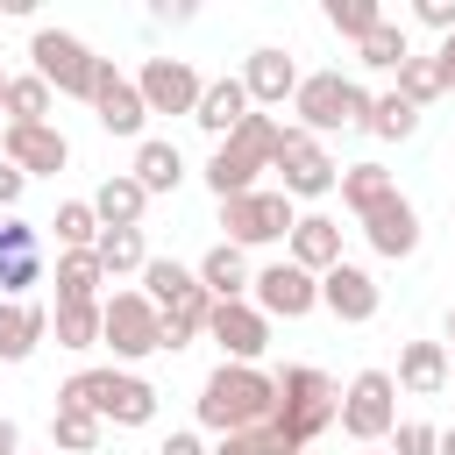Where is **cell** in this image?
<instances>
[{
  "label": "cell",
  "instance_id": "6da1fadb",
  "mask_svg": "<svg viewBox=\"0 0 455 455\" xmlns=\"http://www.w3.org/2000/svg\"><path fill=\"white\" fill-rule=\"evenodd\" d=\"M270 405H277V377H263L256 363H220L199 384V427H213V434L270 427Z\"/></svg>",
  "mask_w": 455,
  "mask_h": 455
},
{
  "label": "cell",
  "instance_id": "7a4b0ae2",
  "mask_svg": "<svg viewBox=\"0 0 455 455\" xmlns=\"http://www.w3.org/2000/svg\"><path fill=\"white\" fill-rule=\"evenodd\" d=\"M57 405L92 412L100 427H149V419H156V384H142V377H128V370H78V377L57 391Z\"/></svg>",
  "mask_w": 455,
  "mask_h": 455
},
{
  "label": "cell",
  "instance_id": "3957f363",
  "mask_svg": "<svg viewBox=\"0 0 455 455\" xmlns=\"http://www.w3.org/2000/svg\"><path fill=\"white\" fill-rule=\"evenodd\" d=\"M334 412H341V391H334V377H327V370H313V363H291V370L277 377V405H270V427H277L291 448L320 441V434L334 427Z\"/></svg>",
  "mask_w": 455,
  "mask_h": 455
},
{
  "label": "cell",
  "instance_id": "277c9868",
  "mask_svg": "<svg viewBox=\"0 0 455 455\" xmlns=\"http://www.w3.org/2000/svg\"><path fill=\"white\" fill-rule=\"evenodd\" d=\"M291 107H299V128L320 142V135H334V128H363L370 92H363L355 78H341V71H313V78H299Z\"/></svg>",
  "mask_w": 455,
  "mask_h": 455
},
{
  "label": "cell",
  "instance_id": "5b68a950",
  "mask_svg": "<svg viewBox=\"0 0 455 455\" xmlns=\"http://www.w3.org/2000/svg\"><path fill=\"white\" fill-rule=\"evenodd\" d=\"M28 57H36V78H43L50 92H64V100H92L100 57H92L78 36H64V28H36V36H28Z\"/></svg>",
  "mask_w": 455,
  "mask_h": 455
},
{
  "label": "cell",
  "instance_id": "8992f818",
  "mask_svg": "<svg viewBox=\"0 0 455 455\" xmlns=\"http://www.w3.org/2000/svg\"><path fill=\"white\" fill-rule=\"evenodd\" d=\"M291 199L284 192H242V199H220V228H228V242L235 249H263V242H284L291 235Z\"/></svg>",
  "mask_w": 455,
  "mask_h": 455
},
{
  "label": "cell",
  "instance_id": "52a82bcc",
  "mask_svg": "<svg viewBox=\"0 0 455 455\" xmlns=\"http://www.w3.org/2000/svg\"><path fill=\"white\" fill-rule=\"evenodd\" d=\"M100 341H107L121 363L156 355V348H164V334H156V306H149L142 291H114V299H100Z\"/></svg>",
  "mask_w": 455,
  "mask_h": 455
},
{
  "label": "cell",
  "instance_id": "ba28073f",
  "mask_svg": "<svg viewBox=\"0 0 455 455\" xmlns=\"http://www.w3.org/2000/svg\"><path fill=\"white\" fill-rule=\"evenodd\" d=\"M341 434L348 441H384L391 427H398V384H391V370H363L348 391H341Z\"/></svg>",
  "mask_w": 455,
  "mask_h": 455
},
{
  "label": "cell",
  "instance_id": "9c48e42d",
  "mask_svg": "<svg viewBox=\"0 0 455 455\" xmlns=\"http://www.w3.org/2000/svg\"><path fill=\"white\" fill-rule=\"evenodd\" d=\"M277 178H284V199H320V192H334V156L306 135V128H284V149H277V164H270Z\"/></svg>",
  "mask_w": 455,
  "mask_h": 455
},
{
  "label": "cell",
  "instance_id": "30bf717a",
  "mask_svg": "<svg viewBox=\"0 0 455 455\" xmlns=\"http://www.w3.org/2000/svg\"><path fill=\"white\" fill-rule=\"evenodd\" d=\"M249 291H256V313H263V320H306V313L320 306V277H306L291 256L270 263V270H256Z\"/></svg>",
  "mask_w": 455,
  "mask_h": 455
},
{
  "label": "cell",
  "instance_id": "8fae6325",
  "mask_svg": "<svg viewBox=\"0 0 455 455\" xmlns=\"http://www.w3.org/2000/svg\"><path fill=\"white\" fill-rule=\"evenodd\" d=\"M135 92H142L149 114H192L199 92H206V78H199L185 57H149V64L135 71Z\"/></svg>",
  "mask_w": 455,
  "mask_h": 455
},
{
  "label": "cell",
  "instance_id": "7c38bea8",
  "mask_svg": "<svg viewBox=\"0 0 455 455\" xmlns=\"http://www.w3.org/2000/svg\"><path fill=\"white\" fill-rule=\"evenodd\" d=\"M206 334L220 341V355H228V363H256V355L270 348V320H263L249 299H213Z\"/></svg>",
  "mask_w": 455,
  "mask_h": 455
},
{
  "label": "cell",
  "instance_id": "4fadbf2b",
  "mask_svg": "<svg viewBox=\"0 0 455 455\" xmlns=\"http://www.w3.org/2000/svg\"><path fill=\"white\" fill-rule=\"evenodd\" d=\"M320 306L334 313V320H348V327H363V320H377V306H384V291H377V277L363 270V263H334L327 277H320Z\"/></svg>",
  "mask_w": 455,
  "mask_h": 455
},
{
  "label": "cell",
  "instance_id": "5bb4252c",
  "mask_svg": "<svg viewBox=\"0 0 455 455\" xmlns=\"http://www.w3.org/2000/svg\"><path fill=\"white\" fill-rule=\"evenodd\" d=\"M92 114H100V128H107V135H142V121H149V107H142L135 78H121L107 57H100V78H92Z\"/></svg>",
  "mask_w": 455,
  "mask_h": 455
},
{
  "label": "cell",
  "instance_id": "9a60e30c",
  "mask_svg": "<svg viewBox=\"0 0 455 455\" xmlns=\"http://www.w3.org/2000/svg\"><path fill=\"white\" fill-rule=\"evenodd\" d=\"M0 149H7V164L21 171V178H57L64 164H71V142H64V128H7L0 135Z\"/></svg>",
  "mask_w": 455,
  "mask_h": 455
},
{
  "label": "cell",
  "instance_id": "2e32d148",
  "mask_svg": "<svg viewBox=\"0 0 455 455\" xmlns=\"http://www.w3.org/2000/svg\"><path fill=\"white\" fill-rule=\"evenodd\" d=\"M242 92H249V107H284V100L299 92V64H291L277 43H263V50H249V64H242Z\"/></svg>",
  "mask_w": 455,
  "mask_h": 455
},
{
  "label": "cell",
  "instance_id": "e0dca14e",
  "mask_svg": "<svg viewBox=\"0 0 455 455\" xmlns=\"http://www.w3.org/2000/svg\"><path fill=\"white\" fill-rule=\"evenodd\" d=\"M363 235H370V249H377L384 263L412 256V249H419V213H412V199H405V192H391L377 213H363Z\"/></svg>",
  "mask_w": 455,
  "mask_h": 455
},
{
  "label": "cell",
  "instance_id": "ac0fdd59",
  "mask_svg": "<svg viewBox=\"0 0 455 455\" xmlns=\"http://www.w3.org/2000/svg\"><path fill=\"white\" fill-rule=\"evenodd\" d=\"M284 242H291V263H299L306 277H327V270L341 263V220H327V213H299Z\"/></svg>",
  "mask_w": 455,
  "mask_h": 455
},
{
  "label": "cell",
  "instance_id": "d6986e66",
  "mask_svg": "<svg viewBox=\"0 0 455 455\" xmlns=\"http://www.w3.org/2000/svg\"><path fill=\"white\" fill-rule=\"evenodd\" d=\"M256 107H249V92H242V78H213L206 92H199V107H192V121L213 135V142H228L242 121H249Z\"/></svg>",
  "mask_w": 455,
  "mask_h": 455
},
{
  "label": "cell",
  "instance_id": "ffe728a7",
  "mask_svg": "<svg viewBox=\"0 0 455 455\" xmlns=\"http://www.w3.org/2000/svg\"><path fill=\"white\" fill-rule=\"evenodd\" d=\"M398 391H412V398H434V391H448V348L441 341H405L398 348V377H391Z\"/></svg>",
  "mask_w": 455,
  "mask_h": 455
},
{
  "label": "cell",
  "instance_id": "44dd1931",
  "mask_svg": "<svg viewBox=\"0 0 455 455\" xmlns=\"http://www.w3.org/2000/svg\"><path fill=\"white\" fill-rule=\"evenodd\" d=\"M50 334V313L28 299H0V363H28L36 341Z\"/></svg>",
  "mask_w": 455,
  "mask_h": 455
},
{
  "label": "cell",
  "instance_id": "7402d4cb",
  "mask_svg": "<svg viewBox=\"0 0 455 455\" xmlns=\"http://www.w3.org/2000/svg\"><path fill=\"white\" fill-rule=\"evenodd\" d=\"M149 199L156 192H178V178H185V156H178V142H164V135H149V142H135V171H128Z\"/></svg>",
  "mask_w": 455,
  "mask_h": 455
},
{
  "label": "cell",
  "instance_id": "603a6c76",
  "mask_svg": "<svg viewBox=\"0 0 455 455\" xmlns=\"http://www.w3.org/2000/svg\"><path fill=\"white\" fill-rule=\"evenodd\" d=\"M100 284H107V270H100L92 249H64L57 256V306H100Z\"/></svg>",
  "mask_w": 455,
  "mask_h": 455
},
{
  "label": "cell",
  "instance_id": "cb8c5ba5",
  "mask_svg": "<svg viewBox=\"0 0 455 455\" xmlns=\"http://www.w3.org/2000/svg\"><path fill=\"white\" fill-rule=\"evenodd\" d=\"M199 291V270H185L178 256H149L142 263V299L156 306V313H171V306H185Z\"/></svg>",
  "mask_w": 455,
  "mask_h": 455
},
{
  "label": "cell",
  "instance_id": "d4e9b609",
  "mask_svg": "<svg viewBox=\"0 0 455 455\" xmlns=\"http://www.w3.org/2000/svg\"><path fill=\"white\" fill-rule=\"evenodd\" d=\"M142 206H149V192H142L128 171H114V178L92 192V213H100V228H142Z\"/></svg>",
  "mask_w": 455,
  "mask_h": 455
},
{
  "label": "cell",
  "instance_id": "484cf974",
  "mask_svg": "<svg viewBox=\"0 0 455 455\" xmlns=\"http://www.w3.org/2000/svg\"><path fill=\"white\" fill-rule=\"evenodd\" d=\"M199 291H206V299H242V291H249V263H242L235 242H213V249L199 256Z\"/></svg>",
  "mask_w": 455,
  "mask_h": 455
},
{
  "label": "cell",
  "instance_id": "4316f807",
  "mask_svg": "<svg viewBox=\"0 0 455 455\" xmlns=\"http://www.w3.org/2000/svg\"><path fill=\"white\" fill-rule=\"evenodd\" d=\"M334 185H341V206H348V213H377V206L398 192V178H391L384 164H348Z\"/></svg>",
  "mask_w": 455,
  "mask_h": 455
},
{
  "label": "cell",
  "instance_id": "83f0119b",
  "mask_svg": "<svg viewBox=\"0 0 455 455\" xmlns=\"http://www.w3.org/2000/svg\"><path fill=\"white\" fill-rule=\"evenodd\" d=\"M228 149H242L256 171H270V164H277V149H284V121H277V114H249V121L228 135Z\"/></svg>",
  "mask_w": 455,
  "mask_h": 455
},
{
  "label": "cell",
  "instance_id": "f1b7e54d",
  "mask_svg": "<svg viewBox=\"0 0 455 455\" xmlns=\"http://www.w3.org/2000/svg\"><path fill=\"white\" fill-rule=\"evenodd\" d=\"M0 114H7V128H43V114H50V85H43L36 71L7 78V100H0Z\"/></svg>",
  "mask_w": 455,
  "mask_h": 455
},
{
  "label": "cell",
  "instance_id": "f546056e",
  "mask_svg": "<svg viewBox=\"0 0 455 455\" xmlns=\"http://www.w3.org/2000/svg\"><path fill=\"white\" fill-rule=\"evenodd\" d=\"M92 256H100V270H107V277H128V270H142V263H149V249H142V228H100Z\"/></svg>",
  "mask_w": 455,
  "mask_h": 455
},
{
  "label": "cell",
  "instance_id": "4dcf8cb0",
  "mask_svg": "<svg viewBox=\"0 0 455 455\" xmlns=\"http://www.w3.org/2000/svg\"><path fill=\"white\" fill-rule=\"evenodd\" d=\"M206 185H213V199H242V192H256V164L220 142V149L206 156Z\"/></svg>",
  "mask_w": 455,
  "mask_h": 455
},
{
  "label": "cell",
  "instance_id": "1f68e13d",
  "mask_svg": "<svg viewBox=\"0 0 455 455\" xmlns=\"http://www.w3.org/2000/svg\"><path fill=\"white\" fill-rule=\"evenodd\" d=\"M363 128H370L377 142H405V135L419 128V107H405L398 92H377V100H370V114H363Z\"/></svg>",
  "mask_w": 455,
  "mask_h": 455
},
{
  "label": "cell",
  "instance_id": "d6a6232c",
  "mask_svg": "<svg viewBox=\"0 0 455 455\" xmlns=\"http://www.w3.org/2000/svg\"><path fill=\"white\" fill-rule=\"evenodd\" d=\"M100 434H107V427H100L92 412H78V405H57V412H50V441H57L64 455H92Z\"/></svg>",
  "mask_w": 455,
  "mask_h": 455
},
{
  "label": "cell",
  "instance_id": "836d02e7",
  "mask_svg": "<svg viewBox=\"0 0 455 455\" xmlns=\"http://www.w3.org/2000/svg\"><path fill=\"white\" fill-rule=\"evenodd\" d=\"M355 50H363V64H370V71H398V64L412 57V43H405V28H398V21H377Z\"/></svg>",
  "mask_w": 455,
  "mask_h": 455
},
{
  "label": "cell",
  "instance_id": "e575fe53",
  "mask_svg": "<svg viewBox=\"0 0 455 455\" xmlns=\"http://www.w3.org/2000/svg\"><path fill=\"white\" fill-rule=\"evenodd\" d=\"M50 228H57L64 249H92V242H100V213H92V199H64Z\"/></svg>",
  "mask_w": 455,
  "mask_h": 455
},
{
  "label": "cell",
  "instance_id": "d590c367",
  "mask_svg": "<svg viewBox=\"0 0 455 455\" xmlns=\"http://www.w3.org/2000/svg\"><path fill=\"white\" fill-rule=\"evenodd\" d=\"M50 327H57V348H100V306H57Z\"/></svg>",
  "mask_w": 455,
  "mask_h": 455
},
{
  "label": "cell",
  "instance_id": "8d00e7d4",
  "mask_svg": "<svg viewBox=\"0 0 455 455\" xmlns=\"http://www.w3.org/2000/svg\"><path fill=\"white\" fill-rule=\"evenodd\" d=\"M377 21H384V7H377V0H327V28H334V36H348V43H363Z\"/></svg>",
  "mask_w": 455,
  "mask_h": 455
},
{
  "label": "cell",
  "instance_id": "74e56055",
  "mask_svg": "<svg viewBox=\"0 0 455 455\" xmlns=\"http://www.w3.org/2000/svg\"><path fill=\"white\" fill-rule=\"evenodd\" d=\"M398 100H405V107H434V100H441L434 57H405V64H398Z\"/></svg>",
  "mask_w": 455,
  "mask_h": 455
},
{
  "label": "cell",
  "instance_id": "f35d334b",
  "mask_svg": "<svg viewBox=\"0 0 455 455\" xmlns=\"http://www.w3.org/2000/svg\"><path fill=\"white\" fill-rule=\"evenodd\" d=\"M206 455H299L277 427H242V434H220V448H206Z\"/></svg>",
  "mask_w": 455,
  "mask_h": 455
},
{
  "label": "cell",
  "instance_id": "ab89813d",
  "mask_svg": "<svg viewBox=\"0 0 455 455\" xmlns=\"http://www.w3.org/2000/svg\"><path fill=\"white\" fill-rule=\"evenodd\" d=\"M391 441H398L391 455H434V441H441V427H427V419H398V427H391Z\"/></svg>",
  "mask_w": 455,
  "mask_h": 455
},
{
  "label": "cell",
  "instance_id": "60d3db41",
  "mask_svg": "<svg viewBox=\"0 0 455 455\" xmlns=\"http://www.w3.org/2000/svg\"><path fill=\"white\" fill-rule=\"evenodd\" d=\"M28 284H43V256H21V263H0V299H21Z\"/></svg>",
  "mask_w": 455,
  "mask_h": 455
},
{
  "label": "cell",
  "instance_id": "b9f144b4",
  "mask_svg": "<svg viewBox=\"0 0 455 455\" xmlns=\"http://www.w3.org/2000/svg\"><path fill=\"white\" fill-rule=\"evenodd\" d=\"M21 256H36V228L28 220H0V263H21Z\"/></svg>",
  "mask_w": 455,
  "mask_h": 455
},
{
  "label": "cell",
  "instance_id": "7bdbcfd3",
  "mask_svg": "<svg viewBox=\"0 0 455 455\" xmlns=\"http://www.w3.org/2000/svg\"><path fill=\"white\" fill-rule=\"evenodd\" d=\"M412 14H419L427 28H441V36H455V0H419Z\"/></svg>",
  "mask_w": 455,
  "mask_h": 455
},
{
  "label": "cell",
  "instance_id": "ee69618b",
  "mask_svg": "<svg viewBox=\"0 0 455 455\" xmlns=\"http://www.w3.org/2000/svg\"><path fill=\"white\" fill-rule=\"evenodd\" d=\"M21 192H28V178H21V171L0 156V206H21Z\"/></svg>",
  "mask_w": 455,
  "mask_h": 455
},
{
  "label": "cell",
  "instance_id": "f6af8a7d",
  "mask_svg": "<svg viewBox=\"0 0 455 455\" xmlns=\"http://www.w3.org/2000/svg\"><path fill=\"white\" fill-rule=\"evenodd\" d=\"M434 71H441V92H455V36H441V50H434Z\"/></svg>",
  "mask_w": 455,
  "mask_h": 455
},
{
  "label": "cell",
  "instance_id": "bcb514c9",
  "mask_svg": "<svg viewBox=\"0 0 455 455\" xmlns=\"http://www.w3.org/2000/svg\"><path fill=\"white\" fill-rule=\"evenodd\" d=\"M156 455H206V441H199V434H171Z\"/></svg>",
  "mask_w": 455,
  "mask_h": 455
},
{
  "label": "cell",
  "instance_id": "7dc6e473",
  "mask_svg": "<svg viewBox=\"0 0 455 455\" xmlns=\"http://www.w3.org/2000/svg\"><path fill=\"white\" fill-rule=\"evenodd\" d=\"M0 455H21V427L14 419H0Z\"/></svg>",
  "mask_w": 455,
  "mask_h": 455
},
{
  "label": "cell",
  "instance_id": "c3c4849f",
  "mask_svg": "<svg viewBox=\"0 0 455 455\" xmlns=\"http://www.w3.org/2000/svg\"><path fill=\"white\" fill-rule=\"evenodd\" d=\"M434 455H455V427H448V434H441V441H434Z\"/></svg>",
  "mask_w": 455,
  "mask_h": 455
},
{
  "label": "cell",
  "instance_id": "681fc988",
  "mask_svg": "<svg viewBox=\"0 0 455 455\" xmlns=\"http://www.w3.org/2000/svg\"><path fill=\"white\" fill-rule=\"evenodd\" d=\"M448 341H455V306H448ZM448 384H455V355H448Z\"/></svg>",
  "mask_w": 455,
  "mask_h": 455
},
{
  "label": "cell",
  "instance_id": "f907efd6",
  "mask_svg": "<svg viewBox=\"0 0 455 455\" xmlns=\"http://www.w3.org/2000/svg\"><path fill=\"white\" fill-rule=\"evenodd\" d=\"M0 100H7V71H0Z\"/></svg>",
  "mask_w": 455,
  "mask_h": 455
}]
</instances>
